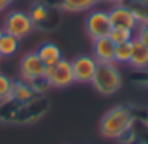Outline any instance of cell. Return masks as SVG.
I'll list each match as a JSON object with an SVG mask.
<instances>
[{
    "label": "cell",
    "mask_w": 148,
    "mask_h": 144,
    "mask_svg": "<svg viewBox=\"0 0 148 144\" xmlns=\"http://www.w3.org/2000/svg\"><path fill=\"white\" fill-rule=\"evenodd\" d=\"M132 122H134V116L129 108L115 106L110 111H106V115L103 116L99 123V130L108 139H120L131 130Z\"/></svg>",
    "instance_id": "obj_1"
},
{
    "label": "cell",
    "mask_w": 148,
    "mask_h": 144,
    "mask_svg": "<svg viewBox=\"0 0 148 144\" xmlns=\"http://www.w3.org/2000/svg\"><path fill=\"white\" fill-rule=\"evenodd\" d=\"M94 89L103 96H112L122 87V75L115 62H98L94 78L91 82Z\"/></svg>",
    "instance_id": "obj_2"
},
{
    "label": "cell",
    "mask_w": 148,
    "mask_h": 144,
    "mask_svg": "<svg viewBox=\"0 0 148 144\" xmlns=\"http://www.w3.org/2000/svg\"><path fill=\"white\" fill-rule=\"evenodd\" d=\"M44 82L49 87H54V89H66L71 84H75V77H73V69H71V61L61 57L56 64L47 66Z\"/></svg>",
    "instance_id": "obj_3"
},
{
    "label": "cell",
    "mask_w": 148,
    "mask_h": 144,
    "mask_svg": "<svg viewBox=\"0 0 148 144\" xmlns=\"http://www.w3.org/2000/svg\"><path fill=\"white\" fill-rule=\"evenodd\" d=\"M2 28H4V33H9V35H12V37H16V38L21 40V38L28 37V35L33 31L35 24H33V21H32V18H30L28 12H23V11H11V12L4 18Z\"/></svg>",
    "instance_id": "obj_4"
},
{
    "label": "cell",
    "mask_w": 148,
    "mask_h": 144,
    "mask_svg": "<svg viewBox=\"0 0 148 144\" xmlns=\"http://www.w3.org/2000/svg\"><path fill=\"white\" fill-rule=\"evenodd\" d=\"M45 64L44 61L38 57L37 52H30L26 56H23L21 62H19V75L21 80L28 82V84H38L40 80H44L45 77Z\"/></svg>",
    "instance_id": "obj_5"
},
{
    "label": "cell",
    "mask_w": 148,
    "mask_h": 144,
    "mask_svg": "<svg viewBox=\"0 0 148 144\" xmlns=\"http://www.w3.org/2000/svg\"><path fill=\"white\" fill-rule=\"evenodd\" d=\"M86 31L87 35L96 40L101 37H108L112 31V23H110V16L106 11H91L86 18Z\"/></svg>",
    "instance_id": "obj_6"
},
{
    "label": "cell",
    "mask_w": 148,
    "mask_h": 144,
    "mask_svg": "<svg viewBox=\"0 0 148 144\" xmlns=\"http://www.w3.org/2000/svg\"><path fill=\"white\" fill-rule=\"evenodd\" d=\"M98 68V61L92 57V54H82L77 56L71 61V69H73V77H75L77 84H91Z\"/></svg>",
    "instance_id": "obj_7"
},
{
    "label": "cell",
    "mask_w": 148,
    "mask_h": 144,
    "mask_svg": "<svg viewBox=\"0 0 148 144\" xmlns=\"http://www.w3.org/2000/svg\"><path fill=\"white\" fill-rule=\"evenodd\" d=\"M108 16H110L112 28H127V30L136 31V28L139 24L134 11L129 5H124V4H115L108 11Z\"/></svg>",
    "instance_id": "obj_8"
},
{
    "label": "cell",
    "mask_w": 148,
    "mask_h": 144,
    "mask_svg": "<svg viewBox=\"0 0 148 144\" xmlns=\"http://www.w3.org/2000/svg\"><path fill=\"white\" fill-rule=\"evenodd\" d=\"M115 43L110 37H101L92 40V57L98 62H113Z\"/></svg>",
    "instance_id": "obj_9"
},
{
    "label": "cell",
    "mask_w": 148,
    "mask_h": 144,
    "mask_svg": "<svg viewBox=\"0 0 148 144\" xmlns=\"http://www.w3.org/2000/svg\"><path fill=\"white\" fill-rule=\"evenodd\" d=\"M129 66L138 71L148 69V47L145 43H141L136 37L132 38V54H131Z\"/></svg>",
    "instance_id": "obj_10"
},
{
    "label": "cell",
    "mask_w": 148,
    "mask_h": 144,
    "mask_svg": "<svg viewBox=\"0 0 148 144\" xmlns=\"http://www.w3.org/2000/svg\"><path fill=\"white\" fill-rule=\"evenodd\" d=\"M35 85L33 84H28L25 80H18V82H12V99L16 103H28L35 97Z\"/></svg>",
    "instance_id": "obj_11"
},
{
    "label": "cell",
    "mask_w": 148,
    "mask_h": 144,
    "mask_svg": "<svg viewBox=\"0 0 148 144\" xmlns=\"http://www.w3.org/2000/svg\"><path fill=\"white\" fill-rule=\"evenodd\" d=\"M37 54H38V57L44 61L45 66H52V64H56V62L63 57L59 45L54 43V42H45V43H42V45L38 47Z\"/></svg>",
    "instance_id": "obj_12"
},
{
    "label": "cell",
    "mask_w": 148,
    "mask_h": 144,
    "mask_svg": "<svg viewBox=\"0 0 148 144\" xmlns=\"http://www.w3.org/2000/svg\"><path fill=\"white\" fill-rule=\"evenodd\" d=\"M99 0H59V7L66 12H86L98 5Z\"/></svg>",
    "instance_id": "obj_13"
},
{
    "label": "cell",
    "mask_w": 148,
    "mask_h": 144,
    "mask_svg": "<svg viewBox=\"0 0 148 144\" xmlns=\"http://www.w3.org/2000/svg\"><path fill=\"white\" fill-rule=\"evenodd\" d=\"M18 49H19V38L9 33H4L0 37V57H11L18 52Z\"/></svg>",
    "instance_id": "obj_14"
},
{
    "label": "cell",
    "mask_w": 148,
    "mask_h": 144,
    "mask_svg": "<svg viewBox=\"0 0 148 144\" xmlns=\"http://www.w3.org/2000/svg\"><path fill=\"white\" fill-rule=\"evenodd\" d=\"M132 54V40L124 42V43H115V52H113V62L117 64H129Z\"/></svg>",
    "instance_id": "obj_15"
},
{
    "label": "cell",
    "mask_w": 148,
    "mask_h": 144,
    "mask_svg": "<svg viewBox=\"0 0 148 144\" xmlns=\"http://www.w3.org/2000/svg\"><path fill=\"white\" fill-rule=\"evenodd\" d=\"M28 14H30L32 21H33V24H42V23H45L47 18H49V9H47L45 4H35Z\"/></svg>",
    "instance_id": "obj_16"
},
{
    "label": "cell",
    "mask_w": 148,
    "mask_h": 144,
    "mask_svg": "<svg viewBox=\"0 0 148 144\" xmlns=\"http://www.w3.org/2000/svg\"><path fill=\"white\" fill-rule=\"evenodd\" d=\"M12 99V80L0 73V103H9Z\"/></svg>",
    "instance_id": "obj_17"
},
{
    "label": "cell",
    "mask_w": 148,
    "mask_h": 144,
    "mask_svg": "<svg viewBox=\"0 0 148 144\" xmlns=\"http://www.w3.org/2000/svg\"><path fill=\"white\" fill-rule=\"evenodd\" d=\"M108 37L113 40V43H124V42H131L134 38V31L127 30V28H112Z\"/></svg>",
    "instance_id": "obj_18"
},
{
    "label": "cell",
    "mask_w": 148,
    "mask_h": 144,
    "mask_svg": "<svg viewBox=\"0 0 148 144\" xmlns=\"http://www.w3.org/2000/svg\"><path fill=\"white\" fill-rule=\"evenodd\" d=\"M134 37L148 47V23H139L136 31H134Z\"/></svg>",
    "instance_id": "obj_19"
},
{
    "label": "cell",
    "mask_w": 148,
    "mask_h": 144,
    "mask_svg": "<svg viewBox=\"0 0 148 144\" xmlns=\"http://www.w3.org/2000/svg\"><path fill=\"white\" fill-rule=\"evenodd\" d=\"M12 2H14V0H0V12H4V11H5Z\"/></svg>",
    "instance_id": "obj_20"
},
{
    "label": "cell",
    "mask_w": 148,
    "mask_h": 144,
    "mask_svg": "<svg viewBox=\"0 0 148 144\" xmlns=\"http://www.w3.org/2000/svg\"><path fill=\"white\" fill-rule=\"evenodd\" d=\"M106 2H113V4H120L122 0H106Z\"/></svg>",
    "instance_id": "obj_21"
},
{
    "label": "cell",
    "mask_w": 148,
    "mask_h": 144,
    "mask_svg": "<svg viewBox=\"0 0 148 144\" xmlns=\"http://www.w3.org/2000/svg\"><path fill=\"white\" fill-rule=\"evenodd\" d=\"M2 35H4V28H2V26H0V37H2Z\"/></svg>",
    "instance_id": "obj_22"
},
{
    "label": "cell",
    "mask_w": 148,
    "mask_h": 144,
    "mask_svg": "<svg viewBox=\"0 0 148 144\" xmlns=\"http://www.w3.org/2000/svg\"><path fill=\"white\" fill-rule=\"evenodd\" d=\"M146 84H148V73H146Z\"/></svg>",
    "instance_id": "obj_23"
}]
</instances>
